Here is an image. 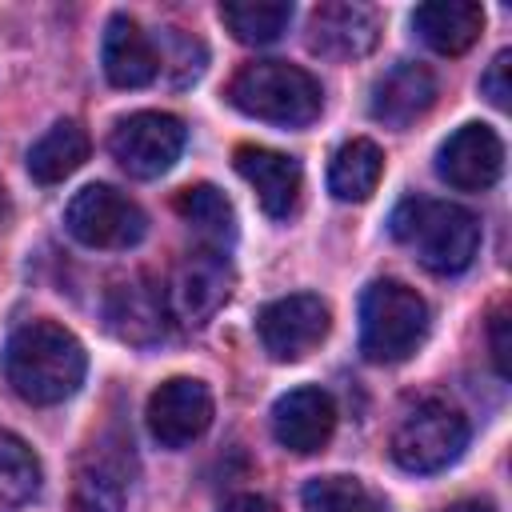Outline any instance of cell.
<instances>
[{
    "mask_svg": "<svg viewBox=\"0 0 512 512\" xmlns=\"http://www.w3.org/2000/svg\"><path fill=\"white\" fill-rule=\"evenodd\" d=\"M84 344L52 324V320H28L20 324L4 344V376L12 392L28 404H60L68 400L84 380Z\"/></svg>",
    "mask_w": 512,
    "mask_h": 512,
    "instance_id": "obj_1",
    "label": "cell"
},
{
    "mask_svg": "<svg viewBox=\"0 0 512 512\" xmlns=\"http://www.w3.org/2000/svg\"><path fill=\"white\" fill-rule=\"evenodd\" d=\"M392 236L408 244L428 272L456 276L472 264L480 248V220L460 204L408 196L392 212Z\"/></svg>",
    "mask_w": 512,
    "mask_h": 512,
    "instance_id": "obj_2",
    "label": "cell"
},
{
    "mask_svg": "<svg viewBox=\"0 0 512 512\" xmlns=\"http://www.w3.org/2000/svg\"><path fill=\"white\" fill-rule=\"evenodd\" d=\"M228 100L244 116L264 120V124H284V128H304L324 108L320 80L288 60L244 64L228 84Z\"/></svg>",
    "mask_w": 512,
    "mask_h": 512,
    "instance_id": "obj_3",
    "label": "cell"
},
{
    "mask_svg": "<svg viewBox=\"0 0 512 512\" xmlns=\"http://www.w3.org/2000/svg\"><path fill=\"white\" fill-rule=\"evenodd\" d=\"M428 336V304L400 280H372L360 296V352L372 364L408 360Z\"/></svg>",
    "mask_w": 512,
    "mask_h": 512,
    "instance_id": "obj_4",
    "label": "cell"
},
{
    "mask_svg": "<svg viewBox=\"0 0 512 512\" xmlns=\"http://www.w3.org/2000/svg\"><path fill=\"white\" fill-rule=\"evenodd\" d=\"M468 444V420L444 400H420L392 432V460L404 472H440L460 460Z\"/></svg>",
    "mask_w": 512,
    "mask_h": 512,
    "instance_id": "obj_5",
    "label": "cell"
},
{
    "mask_svg": "<svg viewBox=\"0 0 512 512\" xmlns=\"http://www.w3.org/2000/svg\"><path fill=\"white\" fill-rule=\"evenodd\" d=\"M64 228L88 244V248H132L148 232V216L136 200L116 192L112 184H88L80 188L64 208Z\"/></svg>",
    "mask_w": 512,
    "mask_h": 512,
    "instance_id": "obj_6",
    "label": "cell"
},
{
    "mask_svg": "<svg viewBox=\"0 0 512 512\" xmlns=\"http://www.w3.org/2000/svg\"><path fill=\"white\" fill-rule=\"evenodd\" d=\"M108 152L128 176L152 180V176L168 172L180 160L184 124L176 116H168V112H132L112 128Z\"/></svg>",
    "mask_w": 512,
    "mask_h": 512,
    "instance_id": "obj_7",
    "label": "cell"
},
{
    "mask_svg": "<svg viewBox=\"0 0 512 512\" xmlns=\"http://www.w3.org/2000/svg\"><path fill=\"white\" fill-rule=\"evenodd\" d=\"M328 304L312 292H296V296H280L272 304H264L256 312V332L260 344L272 360H300L312 348H320V340L328 336Z\"/></svg>",
    "mask_w": 512,
    "mask_h": 512,
    "instance_id": "obj_8",
    "label": "cell"
},
{
    "mask_svg": "<svg viewBox=\"0 0 512 512\" xmlns=\"http://www.w3.org/2000/svg\"><path fill=\"white\" fill-rule=\"evenodd\" d=\"M148 432L160 448H184L212 424V392L204 380L172 376L148 396Z\"/></svg>",
    "mask_w": 512,
    "mask_h": 512,
    "instance_id": "obj_9",
    "label": "cell"
},
{
    "mask_svg": "<svg viewBox=\"0 0 512 512\" xmlns=\"http://www.w3.org/2000/svg\"><path fill=\"white\" fill-rule=\"evenodd\" d=\"M504 168V144L488 124H464L456 128L440 152H436V172L444 184L460 192H484L500 180Z\"/></svg>",
    "mask_w": 512,
    "mask_h": 512,
    "instance_id": "obj_10",
    "label": "cell"
},
{
    "mask_svg": "<svg viewBox=\"0 0 512 512\" xmlns=\"http://www.w3.org/2000/svg\"><path fill=\"white\" fill-rule=\"evenodd\" d=\"M332 432H336V404L316 384L292 388L272 404V436L280 448L296 456L320 452L332 440Z\"/></svg>",
    "mask_w": 512,
    "mask_h": 512,
    "instance_id": "obj_11",
    "label": "cell"
},
{
    "mask_svg": "<svg viewBox=\"0 0 512 512\" xmlns=\"http://www.w3.org/2000/svg\"><path fill=\"white\" fill-rule=\"evenodd\" d=\"M232 292V268L228 256L216 248H196L180 260L176 280H172V296L168 308L184 320V324H204L212 320V312L228 300Z\"/></svg>",
    "mask_w": 512,
    "mask_h": 512,
    "instance_id": "obj_12",
    "label": "cell"
},
{
    "mask_svg": "<svg viewBox=\"0 0 512 512\" xmlns=\"http://www.w3.org/2000/svg\"><path fill=\"white\" fill-rule=\"evenodd\" d=\"M104 316H108V328L120 340L144 348V344H156L168 332V296L156 280L132 276V280H120V284L108 288Z\"/></svg>",
    "mask_w": 512,
    "mask_h": 512,
    "instance_id": "obj_13",
    "label": "cell"
},
{
    "mask_svg": "<svg viewBox=\"0 0 512 512\" xmlns=\"http://www.w3.org/2000/svg\"><path fill=\"white\" fill-rule=\"evenodd\" d=\"M376 36H380L376 12L364 4H348V0L320 4L308 20V48L328 56V60L368 56L376 48Z\"/></svg>",
    "mask_w": 512,
    "mask_h": 512,
    "instance_id": "obj_14",
    "label": "cell"
},
{
    "mask_svg": "<svg viewBox=\"0 0 512 512\" xmlns=\"http://www.w3.org/2000/svg\"><path fill=\"white\" fill-rule=\"evenodd\" d=\"M236 172L252 184L260 208L272 216V220H284L296 212L300 204V188H304V172L292 156L284 152H272V148H256V144H240L236 148Z\"/></svg>",
    "mask_w": 512,
    "mask_h": 512,
    "instance_id": "obj_15",
    "label": "cell"
},
{
    "mask_svg": "<svg viewBox=\"0 0 512 512\" xmlns=\"http://www.w3.org/2000/svg\"><path fill=\"white\" fill-rule=\"evenodd\" d=\"M100 60H104V76L116 88H144L160 76V48L148 40V32L116 12L104 28V44H100Z\"/></svg>",
    "mask_w": 512,
    "mask_h": 512,
    "instance_id": "obj_16",
    "label": "cell"
},
{
    "mask_svg": "<svg viewBox=\"0 0 512 512\" xmlns=\"http://www.w3.org/2000/svg\"><path fill=\"white\" fill-rule=\"evenodd\" d=\"M432 104H436V76H432L424 64H412V60L388 68V72L376 80L372 100H368L372 120H380V124H388V128H408V124L420 120Z\"/></svg>",
    "mask_w": 512,
    "mask_h": 512,
    "instance_id": "obj_17",
    "label": "cell"
},
{
    "mask_svg": "<svg viewBox=\"0 0 512 512\" xmlns=\"http://www.w3.org/2000/svg\"><path fill=\"white\" fill-rule=\"evenodd\" d=\"M412 28L420 40L440 52V56H460L480 40L484 28V8L472 0H440V4H420L412 12Z\"/></svg>",
    "mask_w": 512,
    "mask_h": 512,
    "instance_id": "obj_18",
    "label": "cell"
},
{
    "mask_svg": "<svg viewBox=\"0 0 512 512\" xmlns=\"http://www.w3.org/2000/svg\"><path fill=\"white\" fill-rule=\"evenodd\" d=\"M380 176H384V152L372 140L356 136V140L336 148V156L328 164V192L336 200L360 204V200H368L376 192Z\"/></svg>",
    "mask_w": 512,
    "mask_h": 512,
    "instance_id": "obj_19",
    "label": "cell"
},
{
    "mask_svg": "<svg viewBox=\"0 0 512 512\" xmlns=\"http://www.w3.org/2000/svg\"><path fill=\"white\" fill-rule=\"evenodd\" d=\"M172 204H176L180 220L204 240V248L224 252V248L236 240V212H232V204L224 200L220 188H212V184H192V188H180Z\"/></svg>",
    "mask_w": 512,
    "mask_h": 512,
    "instance_id": "obj_20",
    "label": "cell"
},
{
    "mask_svg": "<svg viewBox=\"0 0 512 512\" xmlns=\"http://www.w3.org/2000/svg\"><path fill=\"white\" fill-rule=\"evenodd\" d=\"M88 160V132L76 120L52 124L32 148H28V172L36 184H60Z\"/></svg>",
    "mask_w": 512,
    "mask_h": 512,
    "instance_id": "obj_21",
    "label": "cell"
},
{
    "mask_svg": "<svg viewBox=\"0 0 512 512\" xmlns=\"http://www.w3.org/2000/svg\"><path fill=\"white\" fill-rule=\"evenodd\" d=\"M220 20L240 44H272L292 20V4L288 0H224Z\"/></svg>",
    "mask_w": 512,
    "mask_h": 512,
    "instance_id": "obj_22",
    "label": "cell"
},
{
    "mask_svg": "<svg viewBox=\"0 0 512 512\" xmlns=\"http://www.w3.org/2000/svg\"><path fill=\"white\" fill-rule=\"evenodd\" d=\"M40 488V460L36 452L12 436L0 432V512H12L20 504H28Z\"/></svg>",
    "mask_w": 512,
    "mask_h": 512,
    "instance_id": "obj_23",
    "label": "cell"
},
{
    "mask_svg": "<svg viewBox=\"0 0 512 512\" xmlns=\"http://www.w3.org/2000/svg\"><path fill=\"white\" fill-rule=\"evenodd\" d=\"M304 512H388L356 476H316L300 492Z\"/></svg>",
    "mask_w": 512,
    "mask_h": 512,
    "instance_id": "obj_24",
    "label": "cell"
},
{
    "mask_svg": "<svg viewBox=\"0 0 512 512\" xmlns=\"http://www.w3.org/2000/svg\"><path fill=\"white\" fill-rule=\"evenodd\" d=\"M76 512H124V484L108 464H92L80 472Z\"/></svg>",
    "mask_w": 512,
    "mask_h": 512,
    "instance_id": "obj_25",
    "label": "cell"
},
{
    "mask_svg": "<svg viewBox=\"0 0 512 512\" xmlns=\"http://www.w3.org/2000/svg\"><path fill=\"white\" fill-rule=\"evenodd\" d=\"M168 44H172L176 52H172V56H160V68H180L176 84L196 80L200 68H204V44L192 40V36H184V32H176V28H168Z\"/></svg>",
    "mask_w": 512,
    "mask_h": 512,
    "instance_id": "obj_26",
    "label": "cell"
},
{
    "mask_svg": "<svg viewBox=\"0 0 512 512\" xmlns=\"http://www.w3.org/2000/svg\"><path fill=\"white\" fill-rule=\"evenodd\" d=\"M480 92H484L496 108H508V104H512V52H508V48L492 56L488 72L480 76Z\"/></svg>",
    "mask_w": 512,
    "mask_h": 512,
    "instance_id": "obj_27",
    "label": "cell"
},
{
    "mask_svg": "<svg viewBox=\"0 0 512 512\" xmlns=\"http://www.w3.org/2000/svg\"><path fill=\"white\" fill-rule=\"evenodd\" d=\"M492 360H496V372L508 376V316L504 312L492 316Z\"/></svg>",
    "mask_w": 512,
    "mask_h": 512,
    "instance_id": "obj_28",
    "label": "cell"
},
{
    "mask_svg": "<svg viewBox=\"0 0 512 512\" xmlns=\"http://www.w3.org/2000/svg\"><path fill=\"white\" fill-rule=\"evenodd\" d=\"M220 512H280L268 496H260V492H240V496H232Z\"/></svg>",
    "mask_w": 512,
    "mask_h": 512,
    "instance_id": "obj_29",
    "label": "cell"
},
{
    "mask_svg": "<svg viewBox=\"0 0 512 512\" xmlns=\"http://www.w3.org/2000/svg\"><path fill=\"white\" fill-rule=\"evenodd\" d=\"M448 512H496L488 500H460V504H452Z\"/></svg>",
    "mask_w": 512,
    "mask_h": 512,
    "instance_id": "obj_30",
    "label": "cell"
},
{
    "mask_svg": "<svg viewBox=\"0 0 512 512\" xmlns=\"http://www.w3.org/2000/svg\"><path fill=\"white\" fill-rule=\"evenodd\" d=\"M0 216H4V188H0Z\"/></svg>",
    "mask_w": 512,
    "mask_h": 512,
    "instance_id": "obj_31",
    "label": "cell"
}]
</instances>
